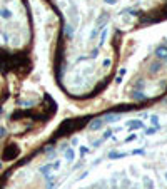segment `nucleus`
I'll use <instances>...</instances> for the list:
<instances>
[{
	"mask_svg": "<svg viewBox=\"0 0 167 189\" xmlns=\"http://www.w3.org/2000/svg\"><path fill=\"white\" fill-rule=\"evenodd\" d=\"M144 183H146V188L147 189H152V188H154V183H152L149 178H144Z\"/></svg>",
	"mask_w": 167,
	"mask_h": 189,
	"instance_id": "obj_4",
	"label": "nucleus"
},
{
	"mask_svg": "<svg viewBox=\"0 0 167 189\" xmlns=\"http://www.w3.org/2000/svg\"><path fill=\"white\" fill-rule=\"evenodd\" d=\"M166 181H167V174H166Z\"/></svg>",
	"mask_w": 167,
	"mask_h": 189,
	"instance_id": "obj_6",
	"label": "nucleus"
},
{
	"mask_svg": "<svg viewBox=\"0 0 167 189\" xmlns=\"http://www.w3.org/2000/svg\"><path fill=\"white\" fill-rule=\"evenodd\" d=\"M100 126H102V121H95V122L90 124V129H97V127H100Z\"/></svg>",
	"mask_w": 167,
	"mask_h": 189,
	"instance_id": "obj_5",
	"label": "nucleus"
},
{
	"mask_svg": "<svg viewBox=\"0 0 167 189\" xmlns=\"http://www.w3.org/2000/svg\"><path fill=\"white\" fill-rule=\"evenodd\" d=\"M137 127H142V122H139V121L129 122V129H137Z\"/></svg>",
	"mask_w": 167,
	"mask_h": 189,
	"instance_id": "obj_2",
	"label": "nucleus"
},
{
	"mask_svg": "<svg viewBox=\"0 0 167 189\" xmlns=\"http://www.w3.org/2000/svg\"><path fill=\"white\" fill-rule=\"evenodd\" d=\"M65 159H67V161H72L74 159V151L72 149H67V151H65Z\"/></svg>",
	"mask_w": 167,
	"mask_h": 189,
	"instance_id": "obj_3",
	"label": "nucleus"
},
{
	"mask_svg": "<svg viewBox=\"0 0 167 189\" xmlns=\"http://www.w3.org/2000/svg\"><path fill=\"white\" fill-rule=\"evenodd\" d=\"M156 55L159 57V59H164V57H167V47H159L156 50Z\"/></svg>",
	"mask_w": 167,
	"mask_h": 189,
	"instance_id": "obj_1",
	"label": "nucleus"
}]
</instances>
